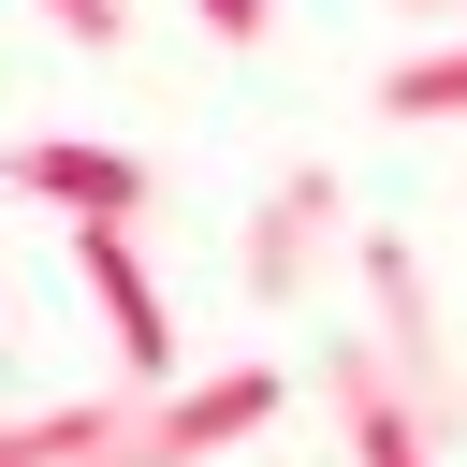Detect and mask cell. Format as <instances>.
<instances>
[{
  "label": "cell",
  "mask_w": 467,
  "mask_h": 467,
  "mask_svg": "<svg viewBox=\"0 0 467 467\" xmlns=\"http://www.w3.org/2000/svg\"><path fill=\"white\" fill-rule=\"evenodd\" d=\"M350 263H365V306H379V365L409 379V409H423L438 452H452V438H467V379H452V350H438V292H423V263H409L394 234H365Z\"/></svg>",
  "instance_id": "obj_1"
},
{
  "label": "cell",
  "mask_w": 467,
  "mask_h": 467,
  "mask_svg": "<svg viewBox=\"0 0 467 467\" xmlns=\"http://www.w3.org/2000/svg\"><path fill=\"white\" fill-rule=\"evenodd\" d=\"M73 277L102 292V321H117V379H146V394H175V306H161V277H146V248H131V219H73Z\"/></svg>",
  "instance_id": "obj_2"
},
{
  "label": "cell",
  "mask_w": 467,
  "mask_h": 467,
  "mask_svg": "<svg viewBox=\"0 0 467 467\" xmlns=\"http://www.w3.org/2000/svg\"><path fill=\"white\" fill-rule=\"evenodd\" d=\"M321 248H336V175L306 161V175H277V190H263V219H248V306H306Z\"/></svg>",
  "instance_id": "obj_3"
},
{
  "label": "cell",
  "mask_w": 467,
  "mask_h": 467,
  "mask_svg": "<svg viewBox=\"0 0 467 467\" xmlns=\"http://www.w3.org/2000/svg\"><path fill=\"white\" fill-rule=\"evenodd\" d=\"M15 190L29 204H58V219H146V161L131 146H88V131H44V146H15Z\"/></svg>",
  "instance_id": "obj_4"
},
{
  "label": "cell",
  "mask_w": 467,
  "mask_h": 467,
  "mask_svg": "<svg viewBox=\"0 0 467 467\" xmlns=\"http://www.w3.org/2000/svg\"><path fill=\"white\" fill-rule=\"evenodd\" d=\"M277 394H292L277 365H219V379H175V394H161V452H175V467H204V452L263 438V423H277Z\"/></svg>",
  "instance_id": "obj_5"
},
{
  "label": "cell",
  "mask_w": 467,
  "mask_h": 467,
  "mask_svg": "<svg viewBox=\"0 0 467 467\" xmlns=\"http://www.w3.org/2000/svg\"><path fill=\"white\" fill-rule=\"evenodd\" d=\"M321 394H336V423H350V467H423V452H438V423L409 409V379H394L379 350H336Z\"/></svg>",
  "instance_id": "obj_6"
},
{
  "label": "cell",
  "mask_w": 467,
  "mask_h": 467,
  "mask_svg": "<svg viewBox=\"0 0 467 467\" xmlns=\"http://www.w3.org/2000/svg\"><path fill=\"white\" fill-rule=\"evenodd\" d=\"M146 423H161V394L117 379V394H73V409H29V423L0 438V467H88V452H117V438H146Z\"/></svg>",
  "instance_id": "obj_7"
},
{
  "label": "cell",
  "mask_w": 467,
  "mask_h": 467,
  "mask_svg": "<svg viewBox=\"0 0 467 467\" xmlns=\"http://www.w3.org/2000/svg\"><path fill=\"white\" fill-rule=\"evenodd\" d=\"M379 117H409V131H423V117H467V44L394 58V73H379Z\"/></svg>",
  "instance_id": "obj_8"
},
{
  "label": "cell",
  "mask_w": 467,
  "mask_h": 467,
  "mask_svg": "<svg viewBox=\"0 0 467 467\" xmlns=\"http://www.w3.org/2000/svg\"><path fill=\"white\" fill-rule=\"evenodd\" d=\"M44 15H58L88 58H117V44H131V0H44Z\"/></svg>",
  "instance_id": "obj_9"
},
{
  "label": "cell",
  "mask_w": 467,
  "mask_h": 467,
  "mask_svg": "<svg viewBox=\"0 0 467 467\" xmlns=\"http://www.w3.org/2000/svg\"><path fill=\"white\" fill-rule=\"evenodd\" d=\"M190 15H204L219 44H263V15H277V0H190Z\"/></svg>",
  "instance_id": "obj_10"
},
{
  "label": "cell",
  "mask_w": 467,
  "mask_h": 467,
  "mask_svg": "<svg viewBox=\"0 0 467 467\" xmlns=\"http://www.w3.org/2000/svg\"><path fill=\"white\" fill-rule=\"evenodd\" d=\"M88 467H175V452H161V423H146V438H117V452H88Z\"/></svg>",
  "instance_id": "obj_11"
},
{
  "label": "cell",
  "mask_w": 467,
  "mask_h": 467,
  "mask_svg": "<svg viewBox=\"0 0 467 467\" xmlns=\"http://www.w3.org/2000/svg\"><path fill=\"white\" fill-rule=\"evenodd\" d=\"M409 15H423V0H409Z\"/></svg>",
  "instance_id": "obj_12"
},
{
  "label": "cell",
  "mask_w": 467,
  "mask_h": 467,
  "mask_svg": "<svg viewBox=\"0 0 467 467\" xmlns=\"http://www.w3.org/2000/svg\"><path fill=\"white\" fill-rule=\"evenodd\" d=\"M452 15H467V0H452Z\"/></svg>",
  "instance_id": "obj_13"
}]
</instances>
